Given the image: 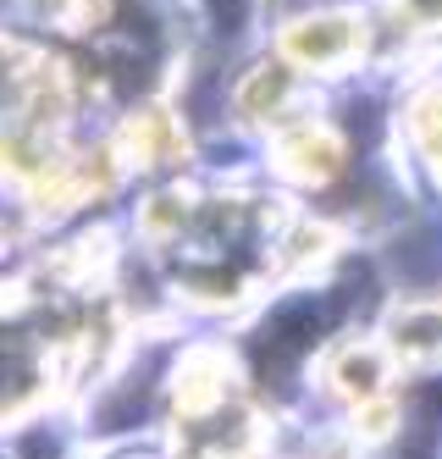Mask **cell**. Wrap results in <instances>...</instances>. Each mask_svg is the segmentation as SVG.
Wrapping results in <instances>:
<instances>
[{"label":"cell","instance_id":"cell-1","mask_svg":"<svg viewBox=\"0 0 442 459\" xmlns=\"http://www.w3.org/2000/svg\"><path fill=\"white\" fill-rule=\"evenodd\" d=\"M255 39L271 56H282L321 94L382 78V56H387L370 0H282L277 12L260 17Z\"/></svg>","mask_w":442,"mask_h":459},{"label":"cell","instance_id":"cell-2","mask_svg":"<svg viewBox=\"0 0 442 459\" xmlns=\"http://www.w3.org/2000/svg\"><path fill=\"white\" fill-rule=\"evenodd\" d=\"M387 150L420 194L442 200V56L410 61L387 78Z\"/></svg>","mask_w":442,"mask_h":459},{"label":"cell","instance_id":"cell-3","mask_svg":"<svg viewBox=\"0 0 442 459\" xmlns=\"http://www.w3.org/2000/svg\"><path fill=\"white\" fill-rule=\"evenodd\" d=\"M370 326L403 382H442V293H382Z\"/></svg>","mask_w":442,"mask_h":459},{"label":"cell","instance_id":"cell-4","mask_svg":"<svg viewBox=\"0 0 442 459\" xmlns=\"http://www.w3.org/2000/svg\"><path fill=\"white\" fill-rule=\"evenodd\" d=\"M382 22V78H398L410 61L442 56V0H370Z\"/></svg>","mask_w":442,"mask_h":459},{"label":"cell","instance_id":"cell-5","mask_svg":"<svg viewBox=\"0 0 442 459\" xmlns=\"http://www.w3.org/2000/svg\"><path fill=\"white\" fill-rule=\"evenodd\" d=\"M133 459H166V454H133Z\"/></svg>","mask_w":442,"mask_h":459}]
</instances>
